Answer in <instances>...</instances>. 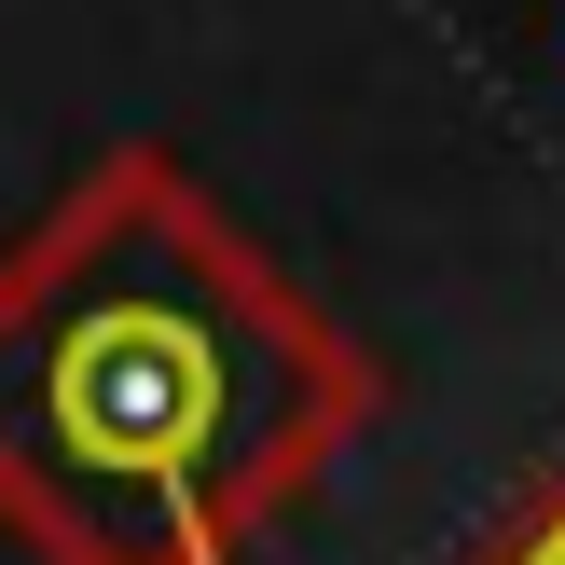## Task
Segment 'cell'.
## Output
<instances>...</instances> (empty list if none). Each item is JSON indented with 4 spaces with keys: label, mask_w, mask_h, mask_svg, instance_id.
<instances>
[{
    "label": "cell",
    "mask_w": 565,
    "mask_h": 565,
    "mask_svg": "<svg viewBox=\"0 0 565 565\" xmlns=\"http://www.w3.org/2000/svg\"><path fill=\"white\" fill-rule=\"evenodd\" d=\"M386 373L166 138H110L0 248V539L28 565H248Z\"/></svg>",
    "instance_id": "obj_1"
},
{
    "label": "cell",
    "mask_w": 565,
    "mask_h": 565,
    "mask_svg": "<svg viewBox=\"0 0 565 565\" xmlns=\"http://www.w3.org/2000/svg\"><path fill=\"white\" fill-rule=\"evenodd\" d=\"M497 565H565V469H552V483H539V497L511 511V539H497Z\"/></svg>",
    "instance_id": "obj_2"
}]
</instances>
